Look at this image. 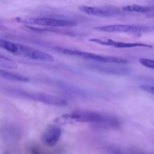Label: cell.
Here are the masks:
<instances>
[{
  "label": "cell",
  "mask_w": 154,
  "mask_h": 154,
  "mask_svg": "<svg viewBox=\"0 0 154 154\" xmlns=\"http://www.w3.org/2000/svg\"><path fill=\"white\" fill-rule=\"evenodd\" d=\"M0 48L14 55L17 48V42H11L7 39L0 38Z\"/></svg>",
  "instance_id": "obj_14"
},
{
  "label": "cell",
  "mask_w": 154,
  "mask_h": 154,
  "mask_svg": "<svg viewBox=\"0 0 154 154\" xmlns=\"http://www.w3.org/2000/svg\"><path fill=\"white\" fill-rule=\"evenodd\" d=\"M87 69L90 70L97 72L98 73L104 74V75L123 76V75H127L131 73V69L125 65L94 63L87 64Z\"/></svg>",
  "instance_id": "obj_6"
},
{
  "label": "cell",
  "mask_w": 154,
  "mask_h": 154,
  "mask_svg": "<svg viewBox=\"0 0 154 154\" xmlns=\"http://www.w3.org/2000/svg\"><path fill=\"white\" fill-rule=\"evenodd\" d=\"M140 89L142 90L143 91L147 92V93H150V94H154V87L153 85H150V84H143V85L140 86Z\"/></svg>",
  "instance_id": "obj_16"
},
{
  "label": "cell",
  "mask_w": 154,
  "mask_h": 154,
  "mask_svg": "<svg viewBox=\"0 0 154 154\" xmlns=\"http://www.w3.org/2000/svg\"><path fill=\"white\" fill-rule=\"evenodd\" d=\"M89 41L98 45H104L108 47H114L116 48H152L153 46L147 44L139 43V42H124L120 41H115L111 38H90Z\"/></svg>",
  "instance_id": "obj_8"
},
{
  "label": "cell",
  "mask_w": 154,
  "mask_h": 154,
  "mask_svg": "<svg viewBox=\"0 0 154 154\" xmlns=\"http://www.w3.org/2000/svg\"><path fill=\"white\" fill-rule=\"evenodd\" d=\"M2 24L0 23V28H2Z\"/></svg>",
  "instance_id": "obj_18"
},
{
  "label": "cell",
  "mask_w": 154,
  "mask_h": 154,
  "mask_svg": "<svg viewBox=\"0 0 154 154\" xmlns=\"http://www.w3.org/2000/svg\"><path fill=\"white\" fill-rule=\"evenodd\" d=\"M2 90L5 94L18 99H28V100L35 101L53 106H65L67 105V102L63 97L49 94V93L27 91L20 89L12 88V87H4Z\"/></svg>",
  "instance_id": "obj_2"
},
{
  "label": "cell",
  "mask_w": 154,
  "mask_h": 154,
  "mask_svg": "<svg viewBox=\"0 0 154 154\" xmlns=\"http://www.w3.org/2000/svg\"><path fill=\"white\" fill-rule=\"evenodd\" d=\"M16 22L32 26H38L43 27L54 28H69L75 27L77 23L67 19H60L54 17H15Z\"/></svg>",
  "instance_id": "obj_4"
},
{
  "label": "cell",
  "mask_w": 154,
  "mask_h": 154,
  "mask_svg": "<svg viewBox=\"0 0 154 154\" xmlns=\"http://www.w3.org/2000/svg\"><path fill=\"white\" fill-rule=\"evenodd\" d=\"M0 77L6 80L12 81H17V82H28L29 78L24 75H20L17 73H14L8 70L0 69Z\"/></svg>",
  "instance_id": "obj_11"
},
{
  "label": "cell",
  "mask_w": 154,
  "mask_h": 154,
  "mask_svg": "<svg viewBox=\"0 0 154 154\" xmlns=\"http://www.w3.org/2000/svg\"><path fill=\"white\" fill-rule=\"evenodd\" d=\"M79 10L85 14L93 17H112L118 14L119 12L117 11L114 10L109 8L103 7H94V6H87L82 5L79 8Z\"/></svg>",
  "instance_id": "obj_10"
},
{
  "label": "cell",
  "mask_w": 154,
  "mask_h": 154,
  "mask_svg": "<svg viewBox=\"0 0 154 154\" xmlns=\"http://www.w3.org/2000/svg\"><path fill=\"white\" fill-rule=\"evenodd\" d=\"M53 49L56 52L64 54V55L78 57L87 60H92L94 63H111V64L120 65H126L128 63L127 60L124 58H121V57L100 55V54H95V53L87 52V51H83L77 49H72V48H63V47H54Z\"/></svg>",
  "instance_id": "obj_3"
},
{
  "label": "cell",
  "mask_w": 154,
  "mask_h": 154,
  "mask_svg": "<svg viewBox=\"0 0 154 154\" xmlns=\"http://www.w3.org/2000/svg\"><path fill=\"white\" fill-rule=\"evenodd\" d=\"M54 122L62 125L73 123H93L105 128L119 126V122L114 117L90 111H75L67 113L55 119Z\"/></svg>",
  "instance_id": "obj_1"
},
{
  "label": "cell",
  "mask_w": 154,
  "mask_h": 154,
  "mask_svg": "<svg viewBox=\"0 0 154 154\" xmlns=\"http://www.w3.org/2000/svg\"><path fill=\"white\" fill-rule=\"evenodd\" d=\"M123 11L126 12H132V13H140V14H146L149 13L153 10V8L151 6L142 5L138 4H131L127 5L123 7Z\"/></svg>",
  "instance_id": "obj_12"
},
{
  "label": "cell",
  "mask_w": 154,
  "mask_h": 154,
  "mask_svg": "<svg viewBox=\"0 0 154 154\" xmlns=\"http://www.w3.org/2000/svg\"><path fill=\"white\" fill-rule=\"evenodd\" d=\"M18 68L16 62L11 59L0 54V69L5 70H14Z\"/></svg>",
  "instance_id": "obj_13"
},
{
  "label": "cell",
  "mask_w": 154,
  "mask_h": 154,
  "mask_svg": "<svg viewBox=\"0 0 154 154\" xmlns=\"http://www.w3.org/2000/svg\"><path fill=\"white\" fill-rule=\"evenodd\" d=\"M95 30L108 33H128V34H142L152 31L150 26L138 24H113V25L96 26Z\"/></svg>",
  "instance_id": "obj_5"
},
{
  "label": "cell",
  "mask_w": 154,
  "mask_h": 154,
  "mask_svg": "<svg viewBox=\"0 0 154 154\" xmlns=\"http://www.w3.org/2000/svg\"><path fill=\"white\" fill-rule=\"evenodd\" d=\"M14 55L26 57V58L36 60V61L47 62V63L54 61V57L51 54L20 43H17Z\"/></svg>",
  "instance_id": "obj_7"
},
{
  "label": "cell",
  "mask_w": 154,
  "mask_h": 154,
  "mask_svg": "<svg viewBox=\"0 0 154 154\" xmlns=\"http://www.w3.org/2000/svg\"><path fill=\"white\" fill-rule=\"evenodd\" d=\"M138 62L143 66L148 69H154V62L153 59L150 58H141L138 60Z\"/></svg>",
  "instance_id": "obj_15"
},
{
  "label": "cell",
  "mask_w": 154,
  "mask_h": 154,
  "mask_svg": "<svg viewBox=\"0 0 154 154\" xmlns=\"http://www.w3.org/2000/svg\"><path fill=\"white\" fill-rule=\"evenodd\" d=\"M62 136V130L57 126H51L43 132L41 140L47 147H54Z\"/></svg>",
  "instance_id": "obj_9"
},
{
  "label": "cell",
  "mask_w": 154,
  "mask_h": 154,
  "mask_svg": "<svg viewBox=\"0 0 154 154\" xmlns=\"http://www.w3.org/2000/svg\"><path fill=\"white\" fill-rule=\"evenodd\" d=\"M31 153L32 154H42L41 152H39L37 149L35 148H32L31 149Z\"/></svg>",
  "instance_id": "obj_17"
}]
</instances>
